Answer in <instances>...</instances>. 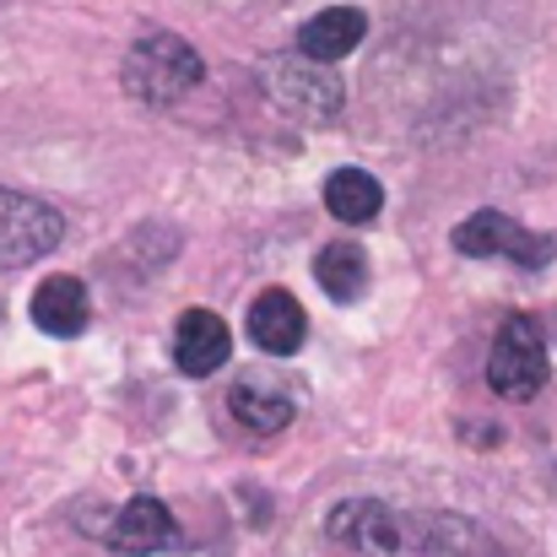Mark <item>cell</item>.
<instances>
[{
    "label": "cell",
    "instance_id": "12",
    "mask_svg": "<svg viewBox=\"0 0 557 557\" xmlns=\"http://www.w3.org/2000/svg\"><path fill=\"white\" fill-rule=\"evenodd\" d=\"M227 411L249 433H282L293 422V395L276 389V384H265V379H238L227 389Z\"/></svg>",
    "mask_w": 557,
    "mask_h": 557
},
{
    "label": "cell",
    "instance_id": "9",
    "mask_svg": "<svg viewBox=\"0 0 557 557\" xmlns=\"http://www.w3.org/2000/svg\"><path fill=\"white\" fill-rule=\"evenodd\" d=\"M227 358H233V336H227L222 314L185 309V314H180V331H174V363H180V373L206 379V373L222 369Z\"/></svg>",
    "mask_w": 557,
    "mask_h": 557
},
{
    "label": "cell",
    "instance_id": "3",
    "mask_svg": "<svg viewBox=\"0 0 557 557\" xmlns=\"http://www.w3.org/2000/svg\"><path fill=\"white\" fill-rule=\"evenodd\" d=\"M260 87H265V98H271L282 114H293V120L325 125V120L342 114V76H336L325 60H309V54H298V60H265Z\"/></svg>",
    "mask_w": 557,
    "mask_h": 557
},
{
    "label": "cell",
    "instance_id": "13",
    "mask_svg": "<svg viewBox=\"0 0 557 557\" xmlns=\"http://www.w3.org/2000/svg\"><path fill=\"white\" fill-rule=\"evenodd\" d=\"M325 206H331V216H342V222H373L379 216V206H384V189L373 174L363 169H336L331 180H325Z\"/></svg>",
    "mask_w": 557,
    "mask_h": 557
},
{
    "label": "cell",
    "instance_id": "10",
    "mask_svg": "<svg viewBox=\"0 0 557 557\" xmlns=\"http://www.w3.org/2000/svg\"><path fill=\"white\" fill-rule=\"evenodd\" d=\"M87 320H92V298L76 276H49L33 293V325L44 336H82Z\"/></svg>",
    "mask_w": 557,
    "mask_h": 557
},
{
    "label": "cell",
    "instance_id": "11",
    "mask_svg": "<svg viewBox=\"0 0 557 557\" xmlns=\"http://www.w3.org/2000/svg\"><path fill=\"white\" fill-rule=\"evenodd\" d=\"M363 33H369V16H363L358 5H331V11H320V16H309V22H304L298 49H304L309 60L336 65L342 54H352V49L363 44Z\"/></svg>",
    "mask_w": 557,
    "mask_h": 557
},
{
    "label": "cell",
    "instance_id": "6",
    "mask_svg": "<svg viewBox=\"0 0 557 557\" xmlns=\"http://www.w3.org/2000/svg\"><path fill=\"white\" fill-rule=\"evenodd\" d=\"M455 249H460V255H509V260L525 265V271H542L557 255V244L547 233H531V227H520L515 216H504V211H493V206H482L476 216H466V222L455 227Z\"/></svg>",
    "mask_w": 557,
    "mask_h": 557
},
{
    "label": "cell",
    "instance_id": "5",
    "mask_svg": "<svg viewBox=\"0 0 557 557\" xmlns=\"http://www.w3.org/2000/svg\"><path fill=\"white\" fill-rule=\"evenodd\" d=\"M65 238V216L22 189H0V271H22L44 260Z\"/></svg>",
    "mask_w": 557,
    "mask_h": 557
},
{
    "label": "cell",
    "instance_id": "2",
    "mask_svg": "<svg viewBox=\"0 0 557 557\" xmlns=\"http://www.w3.org/2000/svg\"><path fill=\"white\" fill-rule=\"evenodd\" d=\"M200 76H206V65H200V54L189 49L180 33H147V38H136L125 49V65H120L125 92L136 103H152V109H169V103L189 98L200 87Z\"/></svg>",
    "mask_w": 557,
    "mask_h": 557
},
{
    "label": "cell",
    "instance_id": "14",
    "mask_svg": "<svg viewBox=\"0 0 557 557\" xmlns=\"http://www.w3.org/2000/svg\"><path fill=\"white\" fill-rule=\"evenodd\" d=\"M314 276H320V287L336 304H352L369 287V255H363V244H325L320 260H314Z\"/></svg>",
    "mask_w": 557,
    "mask_h": 557
},
{
    "label": "cell",
    "instance_id": "1",
    "mask_svg": "<svg viewBox=\"0 0 557 557\" xmlns=\"http://www.w3.org/2000/svg\"><path fill=\"white\" fill-rule=\"evenodd\" d=\"M325 531L358 557H504L487 525L449 509H395V504L352 498L331 509Z\"/></svg>",
    "mask_w": 557,
    "mask_h": 557
},
{
    "label": "cell",
    "instance_id": "8",
    "mask_svg": "<svg viewBox=\"0 0 557 557\" xmlns=\"http://www.w3.org/2000/svg\"><path fill=\"white\" fill-rule=\"evenodd\" d=\"M249 336H255L260 352L293 358V352L304 347V336H309V314H304V304H298L293 293L265 287V293L249 304Z\"/></svg>",
    "mask_w": 557,
    "mask_h": 557
},
{
    "label": "cell",
    "instance_id": "7",
    "mask_svg": "<svg viewBox=\"0 0 557 557\" xmlns=\"http://www.w3.org/2000/svg\"><path fill=\"white\" fill-rule=\"evenodd\" d=\"M180 542V520L163 498H131L114 525H109V547L125 557H147V553H163Z\"/></svg>",
    "mask_w": 557,
    "mask_h": 557
},
{
    "label": "cell",
    "instance_id": "4",
    "mask_svg": "<svg viewBox=\"0 0 557 557\" xmlns=\"http://www.w3.org/2000/svg\"><path fill=\"white\" fill-rule=\"evenodd\" d=\"M487 384L504 400H531L547 384V331L531 314H509L487 352Z\"/></svg>",
    "mask_w": 557,
    "mask_h": 557
}]
</instances>
